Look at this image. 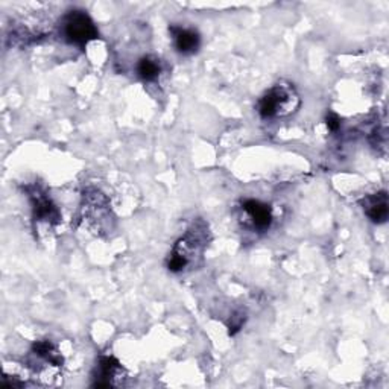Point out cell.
Masks as SVG:
<instances>
[{
    "mask_svg": "<svg viewBox=\"0 0 389 389\" xmlns=\"http://www.w3.org/2000/svg\"><path fill=\"white\" fill-rule=\"evenodd\" d=\"M242 208L250 216L252 226L260 231H265L272 223V208L269 204L261 203L257 199H246L243 201Z\"/></svg>",
    "mask_w": 389,
    "mask_h": 389,
    "instance_id": "cell-6",
    "label": "cell"
},
{
    "mask_svg": "<svg viewBox=\"0 0 389 389\" xmlns=\"http://www.w3.org/2000/svg\"><path fill=\"white\" fill-rule=\"evenodd\" d=\"M169 32L174 40V46L178 54L181 55H193L197 54L201 46V37L199 32L192 28H181L177 25H172L169 28Z\"/></svg>",
    "mask_w": 389,
    "mask_h": 389,
    "instance_id": "cell-3",
    "label": "cell"
},
{
    "mask_svg": "<svg viewBox=\"0 0 389 389\" xmlns=\"http://www.w3.org/2000/svg\"><path fill=\"white\" fill-rule=\"evenodd\" d=\"M187 265V259L183 256V254H179L178 251L174 250V252L170 254L169 259H168V269L172 272H181L183 269Z\"/></svg>",
    "mask_w": 389,
    "mask_h": 389,
    "instance_id": "cell-10",
    "label": "cell"
},
{
    "mask_svg": "<svg viewBox=\"0 0 389 389\" xmlns=\"http://www.w3.org/2000/svg\"><path fill=\"white\" fill-rule=\"evenodd\" d=\"M298 107H300V96L295 88L286 82H280L260 97L257 111L261 119L268 121V119L290 116Z\"/></svg>",
    "mask_w": 389,
    "mask_h": 389,
    "instance_id": "cell-1",
    "label": "cell"
},
{
    "mask_svg": "<svg viewBox=\"0 0 389 389\" xmlns=\"http://www.w3.org/2000/svg\"><path fill=\"white\" fill-rule=\"evenodd\" d=\"M326 122H327V126H328V130L336 132L339 128H341V117L336 114V113H328L327 117H326Z\"/></svg>",
    "mask_w": 389,
    "mask_h": 389,
    "instance_id": "cell-12",
    "label": "cell"
},
{
    "mask_svg": "<svg viewBox=\"0 0 389 389\" xmlns=\"http://www.w3.org/2000/svg\"><path fill=\"white\" fill-rule=\"evenodd\" d=\"M161 66L160 59L155 57H143L137 63V74L143 79L145 82H152L160 77Z\"/></svg>",
    "mask_w": 389,
    "mask_h": 389,
    "instance_id": "cell-8",
    "label": "cell"
},
{
    "mask_svg": "<svg viewBox=\"0 0 389 389\" xmlns=\"http://www.w3.org/2000/svg\"><path fill=\"white\" fill-rule=\"evenodd\" d=\"M29 198H31L34 218L37 221L57 223V222H59V219H61V215H59L57 206L52 203L50 198H48L46 194L40 192L39 189L31 192Z\"/></svg>",
    "mask_w": 389,
    "mask_h": 389,
    "instance_id": "cell-5",
    "label": "cell"
},
{
    "mask_svg": "<svg viewBox=\"0 0 389 389\" xmlns=\"http://www.w3.org/2000/svg\"><path fill=\"white\" fill-rule=\"evenodd\" d=\"M245 313H235L233 317H231V321H230V335L231 336H235L241 328L243 327L245 324Z\"/></svg>",
    "mask_w": 389,
    "mask_h": 389,
    "instance_id": "cell-11",
    "label": "cell"
},
{
    "mask_svg": "<svg viewBox=\"0 0 389 389\" xmlns=\"http://www.w3.org/2000/svg\"><path fill=\"white\" fill-rule=\"evenodd\" d=\"M97 368H99L101 380L96 381L93 386L94 388H111L113 383L110 381V377H113L114 374L122 368V365L119 363V361L114 357L103 356L99 359V365H97Z\"/></svg>",
    "mask_w": 389,
    "mask_h": 389,
    "instance_id": "cell-7",
    "label": "cell"
},
{
    "mask_svg": "<svg viewBox=\"0 0 389 389\" xmlns=\"http://www.w3.org/2000/svg\"><path fill=\"white\" fill-rule=\"evenodd\" d=\"M63 37L67 43L86 48L90 41L99 39V31L86 11L74 10L67 12L61 23Z\"/></svg>",
    "mask_w": 389,
    "mask_h": 389,
    "instance_id": "cell-2",
    "label": "cell"
},
{
    "mask_svg": "<svg viewBox=\"0 0 389 389\" xmlns=\"http://www.w3.org/2000/svg\"><path fill=\"white\" fill-rule=\"evenodd\" d=\"M361 204L363 207L365 215L368 216V219L374 223H385L389 216V201L388 193L385 190L368 194L365 197Z\"/></svg>",
    "mask_w": 389,
    "mask_h": 389,
    "instance_id": "cell-4",
    "label": "cell"
},
{
    "mask_svg": "<svg viewBox=\"0 0 389 389\" xmlns=\"http://www.w3.org/2000/svg\"><path fill=\"white\" fill-rule=\"evenodd\" d=\"M32 351H34V353H35L37 356L46 359L48 362L54 363V365H57V366H59V365L63 363L61 355L58 353L55 346H54V343H52L50 341H37V342H34Z\"/></svg>",
    "mask_w": 389,
    "mask_h": 389,
    "instance_id": "cell-9",
    "label": "cell"
}]
</instances>
